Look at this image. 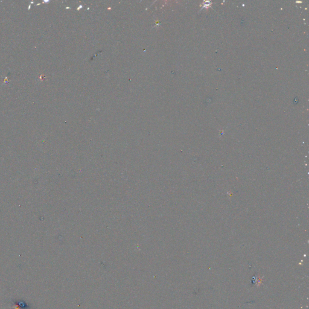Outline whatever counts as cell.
Masks as SVG:
<instances>
[{
	"label": "cell",
	"instance_id": "cell-1",
	"mask_svg": "<svg viewBox=\"0 0 309 309\" xmlns=\"http://www.w3.org/2000/svg\"><path fill=\"white\" fill-rule=\"evenodd\" d=\"M13 304L15 306H18L19 309H30V306H29L27 304H26L23 301H13Z\"/></svg>",
	"mask_w": 309,
	"mask_h": 309
}]
</instances>
